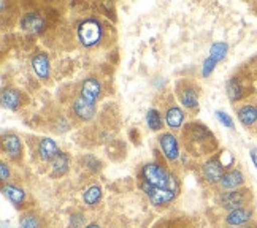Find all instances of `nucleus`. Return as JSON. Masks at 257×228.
<instances>
[{
    "mask_svg": "<svg viewBox=\"0 0 257 228\" xmlns=\"http://www.w3.org/2000/svg\"><path fill=\"white\" fill-rule=\"evenodd\" d=\"M221 184L225 189H236L238 185L243 184V174L238 170H232L229 173H225L221 179Z\"/></svg>",
    "mask_w": 257,
    "mask_h": 228,
    "instance_id": "f8f14e48",
    "label": "nucleus"
},
{
    "mask_svg": "<svg viewBox=\"0 0 257 228\" xmlns=\"http://www.w3.org/2000/svg\"><path fill=\"white\" fill-rule=\"evenodd\" d=\"M159 141L167 158H170V160L178 158V155H180V152H178V143H176V138L172 133H164Z\"/></svg>",
    "mask_w": 257,
    "mask_h": 228,
    "instance_id": "6e6552de",
    "label": "nucleus"
},
{
    "mask_svg": "<svg viewBox=\"0 0 257 228\" xmlns=\"http://www.w3.org/2000/svg\"><path fill=\"white\" fill-rule=\"evenodd\" d=\"M73 110L76 113V116L80 119H84V121H89V119H92V116L95 114V108L94 105H91L89 102L83 100V98L80 97L78 100H75L73 103Z\"/></svg>",
    "mask_w": 257,
    "mask_h": 228,
    "instance_id": "9b49d317",
    "label": "nucleus"
},
{
    "mask_svg": "<svg viewBox=\"0 0 257 228\" xmlns=\"http://www.w3.org/2000/svg\"><path fill=\"white\" fill-rule=\"evenodd\" d=\"M251 158H252L254 165L257 166V147H254V149L251 151Z\"/></svg>",
    "mask_w": 257,
    "mask_h": 228,
    "instance_id": "c85d7f7f",
    "label": "nucleus"
},
{
    "mask_svg": "<svg viewBox=\"0 0 257 228\" xmlns=\"http://www.w3.org/2000/svg\"><path fill=\"white\" fill-rule=\"evenodd\" d=\"M4 195L15 204H19L24 200L23 189H19V187H16V185H4Z\"/></svg>",
    "mask_w": 257,
    "mask_h": 228,
    "instance_id": "aec40b11",
    "label": "nucleus"
},
{
    "mask_svg": "<svg viewBox=\"0 0 257 228\" xmlns=\"http://www.w3.org/2000/svg\"><path fill=\"white\" fill-rule=\"evenodd\" d=\"M165 119H167V124H169L170 128H180L181 124H183L184 114H183V111L180 110V108L173 106V108H170L169 111H167Z\"/></svg>",
    "mask_w": 257,
    "mask_h": 228,
    "instance_id": "dca6fc26",
    "label": "nucleus"
},
{
    "mask_svg": "<svg viewBox=\"0 0 257 228\" xmlns=\"http://www.w3.org/2000/svg\"><path fill=\"white\" fill-rule=\"evenodd\" d=\"M252 212L249 209H244V207H240V209L230 211V214L227 215V223L229 225H241L244 222H248L251 219Z\"/></svg>",
    "mask_w": 257,
    "mask_h": 228,
    "instance_id": "ddd939ff",
    "label": "nucleus"
},
{
    "mask_svg": "<svg viewBox=\"0 0 257 228\" xmlns=\"http://www.w3.org/2000/svg\"><path fill=\"white\" fill-rule=\"evenodd\" d=\"M38 154L43 160H53V158L59 154L57 144L51 140V138H43L38 144Z\"/></svg>",
    "mask_w": 257,
    "mask_h": 228,
    "instance_id": "9d476101",
    "label": "nucleus"
},
{
    "mask_svg": "<svg viewBox=\"0 0 257 228\" xmlns=\"http://www.w3.org/2000/svg\"><path fill=\"white\" fill-rule=\"evenodd\" d=\"M21 27L27 32L38 34L43 31L45 27V19L38 13H26L21 19Z\"/></svg>",
    "mask_w": 257,
    "mask_h": 228,
    "instance_id": "423d86ee",
    "label": "nucleus"
},
{
    "mask_svg": "<svg viewBox=\"0 0 257 228\" xmlns=\"http://www.w3.org/2000/svg\"><path fill=\"white\" fill-rule=\"evenodd\" d=\"M143 181L145 184L157 187V189H169L173 192L178 190V184L175 177L169 174L165 168H162L157 163H148L143 166Z\"/></svg>",
    "mask_w": 257,
    "mask_h": 228,
    "instance_id": "f257e3e1",
    "label": "nucleus"
},
{
    "mask_svg": "<svg viewBox=\"0 0 257 228\" xmlns=\"http://www.w3.org/2000/svg\"><path fill=\"white\" fill-rule=\"evenodd\" d=\"M0 168H2V181H5L8 177V174H10L8 166H7V163H2V165H0Z\"/></svg>",
    "mask_w": 257,
    "mask_h": 228,
    "instance_id": "cd10ccee",
    "label": "nucleus"
},
{
    "mask_svg": "<svg viewBox=\"0 0 257 228\" xmlns=\"http://www.w3.org/2000/svg\"><path fill=\"white\" fill-rule=\"evenodd\" d=\"M244 195L246 190H235V192H227L219 198V203L225 209H240L241 204L244 203Z\"/></svg>",
    "mask_w": 257,
    "mask_h": 228,
    "instance_id": "20e7f679",
    "label": "nucleus"
},
{
    "mask_svg": "<svg viewBox=\"0 0 257 228\" xmlns=\"http://www.w3.org/2000/svg\"><path fill=\"white\" fill-rule=\"evenodd\" d=\"M19 223H21V228H40V220L35 215H24Z\"/></svg>",
    "mask_w": 257,
    "mask_h": 228,
    "instance_id": "b1692460",
    "label": "nucleus"
},
{
    "mask_svg": "<svg viewBox=\"0 0 257 228\" xmlns=\"http://www.w3.org/2000/svg\"><path fill=\"white\" fill-rule=\"evenodd\" d=\"M203 174L206 177V181L214 184L217 181H221L222 179V176H224V168L222 165L216 160V158H213V160L210 162H206L205 166H203Z\"/></svg>",
    "mask_w": 257,
    "mask_h": 228,
    "instance_id": "0eeeda50",
    "label": "nucleus"
},
{
    "mask_svg": "<svg viewBox=\"0 0 257 228\" xmlns=\"http://www.w3.org/2000/svg\"><path fill=\"white\" fill-rule=\"evenodd\" d=\"M180 100L186 108H195L197 105H199V97H197V92L191 87H187L180 92Z\"/></svg>",
    "mask_w": 257,
    "mask_h": 228,
    "instance_id": "6ab92c4d",
    "label": "nucleus"
},
{
    "mask_svg": "<svg viewBox=\"0 0 257 228\" xmlns=\"http://www.w3.org/2000/svg\"><path fill=\"white\" fill-rule=\"evenodd\" d=\"M78 37L84 46H92L100 42L102 38V26L95 19H87L84 21L80 29H78Z\"/></svg>",
    "mask_w": 257,
    "mask_h": 228,
    "instance_id": "f03ea898",
    "label": "nucleus"
},
{
    "mask_svg": "<svg viewBox=\"0 0 257 228\" xmlns=\"http://www.w3.org/2000/svg\"><path fill=\"white\" fill-rule=\"evenodd\" d=\"M238 117L243 125H252L257 121V108L255 106H243L238 111Z\"/></svg>",
    "mask_w": 257,
    "mask_h": 228,
    "instance_id": "a211bd4d",
    "label": "nucleus"
},
{
    "mask_svg": "<svg viewBox=\"0 0 257 228\" xmlns=\"http://www.w3.org/2000/svg\"><path fill=\"white\" fill-rule=\"evenodd\" d=\"M227 94L232 98V100H238L241 97V87L240 84H236V81H230L227 84Z\"/></svg>",
    "mask_w": 257,
    "mask_h": 228,
    "instance_id": "393cba45",
    "label": "nucleus"
},
{
    "mask_svg": "<svg viewBox=\"0 0 257 228\" xmlns=\"http://www.w3.org/2000/svg\"><path fill=\"white\" fill-rule=\"evenodd\" d=\"M86 228H100V226H98V225H95V223H91V225H87Z\"/></svg>",
    "mask_w": 257,
    "mask_h": 228,
    "instance_id": "c756f323",
    "label": "nucleus"
},
{
    "mask_svg": "<svg viewBox=\"0 0 257 228\" xmlns=\"http://www.w3.org/2000/svg\"><path fill=\"white\" fill-rule=\"evenodd\" d=\"M19 102H21V97L16 89H4L2 91V103L8 110H16Z\"/></svg>",
    "mask_w": 257,
    "mask_h": 228,
    "instance_id": "4468645a",
    "label": "nucleus"
},
{
    "mask_svg": "<svg viewBox=\"0 0 257 228\" xmlns=\"http://www.w3.org/2000/svg\"><path fill=\"white\" fill-rule=\"evenodd\" d=\"M100 195H102L100 187H98V185H92V187H89V189L84 192L83 200H84V203H86V204L94 206L98 200H100Z\"/></svg>",
    "mask_w": 257,
    "mask_h": 228,
    "instance_id": "412c9836",
    "label": "nucleus"
},
{
    "mask_svg": "<svg viewBox=\"0 0 257 228\" xmlns=\"http://www.w3.org/2000/svg\"><path fill=\"white\" fill-rule=\"evenodd\" d=\"M68 166V157L64 152H59L51 162V168H53V174L54 176H61L67 171Z\"/></svg>",
    "mask_w": 257,
    "mask_h": 228,
    "instance_id": "f3484780",
    "label": "nucleus"
},
{
    "mask_svg": "<svg viewBox=\"0 0 257 228\" xmlns=\"http://www.w3.org/2000/svg\"><path fill=\"white\" fill-rule=\"evenodd\" d=\"M32 67L34 72L40 79H46L49 76V59L46 54L40 53L32 59Z\"/></svg>",
    "mask_w": 257,
    "mask_h": 228,
    "instance_id": "1a4fd4ad",
    "label": "nucleus"
},
{
    "mask_svg": "<svg viewBox=\"0 0 257 228\" xmlns=\"http://www.w3.org/2000/svg\"><path fill=\"white\" fill-rule=\"evenodd\" d=\"M216 116H217V119H219V121H221L225 127H229V128L233 127V122H232V119L229 117V114H225V113H222V111H217Z\"/></svg>",
    "mask_w": 257,
    "mask_h": 228,
    "instance_id": "bb28decb",
    "label": "nucleus"
},
{
    "mask_svg": "<svg viewBox=\"0 0 257 228\" xmlns=\"http://www.w3.org/2000/svg\"><path fill=\"white\" fill-rule=\"evenodd\" d=\"M225 53H227V45L225 43H214L210 49V57L213 61L219 62L225 57Z\"/></svg>",
    "mask_w": 257,
    "mask_h": 228,
    "instance_id": "5701e85b",
    "label": "nucleus"
},
{
    "mask_svg": "<svg viewBox=\"0 0 257 228\" xmlns=\"http://www.w3.org/2000/svg\"><path fill=\"white\" fill-rule=\"evenodd\" d=\"M214 65H216V61H213L211 57L206 59L205 64H203V76H210L211 72L214 70Z\"/></svg>",
    "mask_w": 257,
    "mask_h": 228,
    "instance_id": "a878e982",
    "label": "nucleus"
},
{
    "mask_svg": "<svg viewBox=\"0 0 257 228\" xmlns=\"http://www.w3.org/2000/svg\"><path fill=\"white\" fill-rule=\"evenodd\" d=\"M143 192L148 195V198L151 200L153 204H167L170 203L173 198L176 196V192L173 190H169V189H157V187H151L143 182Z\"/></svg>",
    "mask_w": 257,
    "mask_h": 228,
    "instance_id": "7ed1b4c3",
    "label": "nucleus"
},
{
    "mask_svg": "<svg viewBox=\"0 0 257 228\" xmlns=\"http://www.w3.org/2000/svg\"><path fill=\"white\" fill-rule=\"evenodd\" d=\"M4 147L12 157H18L21 154V141H19V138L13 133L4 136Z\"/></svg>",
    "mask_w": 257,
    "mask_h": 228,
    "instance_id": "2eb2a0df",
    "label": "nucleus"
},
{
    "mask_svg": "<svg viewBox=\"0 0 257 228\" xmlns=\"http://www.w3.org/2000/svg\"><path fill=\"white\" fill-rule=\"evenodd\" d=\"M146 122H148V125H150L151 130H161L162 128V117H161L159 111H156V110L148 111Z\"/></svg>",
    "mask_w": 257,
    "mask_h": 228,
    "instance_id": "4be33fe9",
    "label": "nucleus"
},
{
    "mask_svg": "<svg viewBox=\"0 0 257 228\" xmlns=\"http://www.w3.org/2000/svg\"><path fill=\"white\" fill-rule=\"evenodd\" d=\"M98 95H100V83L95 78H87L81 86V98L94 105Z\"/></svg>",
    "mask_w": 257,
    "mask_h": 228,
    "instance_id": "39448f33",
    "label": "nucleus"
}]
</instances>
